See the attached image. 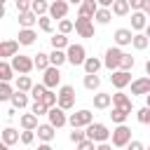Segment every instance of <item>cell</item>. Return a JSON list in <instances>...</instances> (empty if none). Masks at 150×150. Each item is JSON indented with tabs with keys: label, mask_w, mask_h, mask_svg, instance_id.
I'll return each instance as SVG.
<instances>
[{
	"label": "cell",
	"mask_w": 150,
	"mask_h": 150,
	"mask_svg": "<svg viewBox=\"0 0 150 150\" xmlns=\"http://www.w3.org/2000/svg\"><path fill=\"white\" fill-rule=\"evenodd\" d=\"M84 131H87V138H91L96 143H108V138L112 136V131L101 122H91L89 127H84Z\"/></svg>",
	"instance_id": "6da1fadb"
},
{
	"label": "cell",
	"mask_w": 150,
	"mask_h": 150,
	"mask_svg": "<svg viewBox=\"0 0 150 150\" xmlns=\"http://www.w3.org/2000/svg\"><path fill=\"white\" fill-rule=\"evenodd\" d=\"M122 56H124V52H122L120 47H110V49H105V56H103V66H105L110 73H112V70H120Z\"/></svg>",
	"instance_id": "7a4b0ae2"
},
{
	"label": "cell",
	"mask_w": 150,
	"mask_h": 150,
	"mask_svg": "<svg viewBox=\"0 0 150 150\" xmlns=\"http://www.w3.org/2000/svg\"><path fill=\"white\" fill-rule=\"evenodd\" d=\"M91 122H94V112L87 110V108H84V110H77V112H73V115L68 117V124H70L73 129H77V127H80V129H82V127H89Z\"/></svg>",
	"instance_id": "3957f363"
},
{
	"label": "cell",
	"mask_w": 150,
	"mask_h": 150,
	"mask_svg": "<svg viewBox=\"0 0 150 150\" xmlns=\"http://www.w3.org/2000/svg\"><path fill=\"white\" fill-rule=\"evenodd\" d=\"M131 143V129L127 124H117V129H112V145L115 148H127Z\"/></svg>",
	"instance_id": "277c9868"
},
{
	"label": "cell",
	"mask_w": 150,
	"mask_h": 150,
	"mask_svg": "<svg viewBox=\"0 0 150 150\" xmlns=\"http://www.w3.org/2000/svg\"><path fill=\"white\" fill-rule=\"evenodd\" d=\"M75 33L80 38H94V19L77 14V19H75Z\"/></svg>",
	"instance_id": "5b68a950"
},
{
	"label": "cell",
	"mask_w": 150,
	"mask_h": 150,
	"mask_svg": "<svg viewBox=\"0 0 150 150\" xmlns=\"http://www.w3.org/2000/svg\"><path fill=\"white\" fill-rule=\"evenodd\" d=\"M12 68H14L16 73H21V75H28V73L35 68V61H33L30 56L16 54V56H12Z\"/></svg>",
	"instance_id": "8992f818"
},
{
	"label": "cell",
	"mask_w": 150,
	"mask_h": 150,
	"mask_svg": "<svg viewBox=\"0 0 150 150\" xmlns=\"http://www.w3.org/2000/svg\"><path fill=\"white\" fill-rule=\"evenodd\" d=\"M66 54H68V63H73V66H84V61H87V52L82 45H68Z\"/></svg>",
	"instance_id": "52a82bcc"
},
{
	"label": "cell",
	"mask_w": 150,
	"mask_h": 150,
	"mask_svg": "<svg viewBox=\"0 0 150 150\" xmlns=\"http://www.w3.org/2000/svg\"><path fill=\"white\" fill-rule=\"evenodd\" d=\"M59 105L63 110H70L75 105V89L70 84H61V89H59Z\"/></svg>",
	"instance_id": "ba28073f"
},
{
	"label": "cell",
	"mask_w": 150,
	"mask_h": 150,
	"mask_svg": "<svg viewBox=\"0 0 150 150\" xmlns=\"http://www.w3.org/2000/svg\"><path fill=\"white\" fill-rule=\"evenodd\" d=\"M47 117H49V124H54L56 129H61V127H66V124H68V117H66V110H63L61 105H54V108H49V112H47Z\"/></svg>",
	"instance_id": "9c48e42d"
},
{
	"label": "cell",
	"mask_w": 150,
	"mask_h": 150,
	"mask_svg": "<svg viewBox=\"0 0 150 150\" xmlns=\"http://www.w3.org/2000/svg\"><path fill=\"white\" fill-rule=\"evenodd\" d=\"M110 82H112V87L115 89H124L127 84H131V73L129 70H112V75H110Z\"/></svg>",
	"instance_id": "30bf717a"
},
{
	"label": "cell",
	"mask_w": 150,
	"mask_h": 150,
	"mask_svg": "<svg viewBox=\"0 0 150 150\" xmlns=\"http://www.w3.org/2000/svg\"><path fill=\"white\" fill-rule=\"evenodd\" d=\"M131 94H134V96H148V94H150V75L134 80V82H131Z\"/></svg>",
	"instance_id": "8fae6325"
},
{
	"label": "cell",
	"mask_w": 150,
	"mask_h": 150,
	"mask_svg": "<svg viewBox=\"0 0 150 150\" xmlns=\"http://www.w3.org/2000/svg\"><path fill=\"white\" fill-rule=\"evenodd\" d=\"M19 40H5V42H0V59H12V56H16L19 54Z\"/></svg>",
	"instance_id": "7c38bea8"
},
{
	"label": "cell",
	"mask_w": 150,
	"mask_h": 150,
	"mask_svg": "<svg viewBox=\"0 0 150 150\" xmlns=\"http://www.w3.org/2000/svg\"><path fill=\"white\" fill-rule=\"evenodd\" d=\"M42 82L47 84V89H54V87H59V82H61L59 66H49V68L45 70V77H42Z\"/></svg>",
	"instance_id": "4fadbf2b"
},
{
	"label": "cell",
	"mask_w": 150,
	"mask_h": 150,
	"mask_svg": "<svg viewBox=\"0 0 150 150\" xmlns=\"http://www.w3.org/2000/svg\"><path fill=\"white\" fill-rule=\"evenodd\" d=\"M66 14H68V2L66 0H54L52 5H49V16L52 19H66Z\"/></svg>",
	"instance_id": "5bb4252c"
},
{
	"label": "cell",
	"mask_w": 150,
	"mask_h": 150,
	"mask_svg": "<svg viewBox=\"0 0 150 150\" xmlns=\"http://www.w3.org/2000/svg\"><path fill=\"white\" fill-rule=\"evenodd\" d=\"M131 42H134L131 28H117L115 30V45L117 47H124V45H131Z\"/></svg>",
	"instance_id": "9a60e30c"
},
{
	"label": "cell",
	"mask_w": 150,
	"mask_h": 150,
	"mask_svg": "<svg viewBox=\"0 0 150 150\" xmlns=\"http://www.w3.org/2000/svg\"><path fill=\"white\" fill-rule=\"evenodd\" d=\"M38 14L33 12V9H28V12H19V26L21 28H33L35 23H38Z\"/></svg>",
	"instance_id": "2e32d148"
},
{
	"label": "cell",
	"mask_w": 150,
	"mask_h": 150,
	"mask_svg": "<svg viewBox=\"0 0 150 150\" xmlns=\"http://www.w3.org/2000/svg\"><path fill=\"white\" fill-rule=\"evenodd\" d=\"M54 129H56V127H54V124H49V122H47V124H40V127H38V129H35V134H38V138H40V141H42V143H49V141H52V138H54V134H56V131H54Z\"/></svg>",
	"instance_id": "e0dca14e"
},
{
	"label": "cell",
	"mask_w": 150,
	"mask_h": 150,
	"mask_svg": "<svg viewBox=\"0 0 150 150\" xmlns=\"http://www.w3.org/2000/svg\"><path fill=\"white\" fill-rule=\"evenodd\" d=\"M145 26H148V14H145L143 9L131 12V28H134V30H143Z\"/></svg>",
	"instance_id": "ac0fdd59"
},
{
	"label": "cell",
	"mask_w": 150,
	"mask_h": 150,
	"mask_svg": "<svg viewBox=\"0 0 150 150\" xmlns=\"http://www.w3.org/2000/svg\"><path fill=\"white\" fill-rule=\"evenodd\" d=\"M112 105H115V108H122V110H127V112H131V98H129L127 94H122V89H120L117 94H112Z\"/></svg>",
	"instance_id": "d6986e66"
},
{
	"label": "cell",
	"mask_w": 150,
	"mask_h": 150,
	"mask_svg": "<svg viewBox=\"0 0 150 150\" xmlns=\"http://www.w3.org/2000/svg\"><path fill=\"white\" fill-rule=\"evenodd\" d=\"M98 0H84L82 5H80V14L82 16H89V19H94L96 16V12H98Z\"/></svg>",
	"instance_id": "ffe728a7"
},
{
	"label": "cell",
	"mask_w": 150,
	"mask_h": 150,
	"mask_svg": "<svg viewBox=\"0 0 150 150\" xmlns=\"http://www.w3.org/2000/svg\"><path fill=\"white\" fill-rule=\"evenodd\" d=\"M110 105H112V94H103V91L94 94V108L105 110V108H110Z\"/></svg>",
	"instance_id": "44dd1931"
},
{
	"label": "cell",
	"mask_w": 150,
	"mask_h": 150,
	"mask_svg": "<svg viewBox=\"0 0 150 150\" xmlns=\"http://www.w3.org/2000/svg\"><path fill=\"white\" fill-rule=\"evenodd\" d=\"M19 124H21V129H38L40 124H38V115L35 112H23L21 117H19Z\"/></svg>",
	"instance_id": "7402d4cb"
},
{
	"label": "cell",
	"mask_w": 150,
	"mask_h": 150,
	"mask_svg": "<svg viewBox=\"0 0 150 150\" xmlns=\"http://www.w3.org/2000/svg\"><path fill=\"white\" fill-rule=\"evenodd\" d=\"M19 141H21V134H19L14 127H5V129H2V143L14 145V143H19Z\"/></svg>",
	"instance_id": "603a6c76"
},
{
	"label": "cell",
	"mask_w": 150,
	"mask_h": 150,
	"mask_svg": "<svg viewBox=\"0 0 150 150\" xmlns=\"http://www.w3.org/2000/svg\"><path fill=\"white\" fill-rule=\"evenodd\" d=\"M35 38H38V33H35L33 28H21V30H19V35H16V40H19L21 45H26V47H28V45H33V42H35Z\"/></svg>",
	"instance_id": "cb8c5ba5"
},
{
	"label": "cell",
	"mask_w": 150,
	"mask_h": 150,
	"mask_svg": "<svg viewBox=\"0 0 150 150\" xmlns=\"http://www.w3.org/2000/svg\"><path fill=\"white\" fill-rule=\"evenodd\" d=\"M98 87H101V77H98V73H84V89L96 91Z\"/></svg>",
	"instance_id": "d4e9b609"
},
{
	"label": "cell",
	"mask_w": 150,
	"mask_h": 150,
	"mask_svg": "<svg viewBox=\"0 0 150 150\" xmlns=\"http://www.w3.org/2000/svg\"><path fill=\"white\" fill-rule=\"evenodd\" d=\"M110 9H112V14H115V16H127V14H129V9H131V5H129V0H115Z\"/></svg>",
	"instance_id": "484cf974"
},
{
	"label": "cell",
	"mask_w": 150,
	"mask_h": 150,
	"mask_svg": "<svg viewBox=\"0 0 150 150\" xmlns=\"http://www.w3.org/2000/svg\"><path fill=\"white\" fill-rule=\"evenodd\" d=\"M96 23H101V26H105V23H110V19H112V9L110 7H98V12H96Z\"/></svg>",
	"instance_id": "4316f807"
},
{
	"label": "cell",
	"mask_w": 150,
	"mask_h": 150,
	"mask_svg": "<svg viewBox=\"0 0 150 150\" xmlns=\"http://www.w3.org/2000/svg\"><path fill=\"white\" fill-rule=\"evenodd\" d=\"M14 73H16V70L12 68V63H7V61L2 59V61H0V80H2V82H9V80L14 77Z\"/></svg>",
	"instance_id": "83f0119b"
},
{
	"label": "cell",
	"mask_w": 150,
	"mask_h": 150,
	"mask_svg": "<svg viewBox=\"0 0 150 150\" xmlns=\"http://www.w3.org/2000/svg\"><path fill=\"white\" fill-rule=\"evenodd\" d=\"M9 101H12V105H14V108H19V110H21V108H26V105H28V94L16 89V91H14V96H12Z\"/></svg>",
	"instance_id": "f1b7e54d"
},
{
	"label": "cell",
	"mask_w": 150,
	"mask_h": 150,
	"mask_svg": "<svg viewBox=\"0 0 150 150\" xmlns=\"http://www.w3.org/2000/svg\"><path fill=\"white\" fill-rule=\"evenodd\" d=\"M33 61H35V68H38V70H47V68L52 66V61H49V54H45V52H38Z\"/></svg>",
	"instance_id": "f546056e"
},
{
	"label": "cell",
	"mask_w": 150,
	"mask_h": 150,
	"mask_svg": "<svg viewBox=\"0 0 150 150\" xmlns=\"http://www.w3.org/2000/svg\"><path fill=\"white\" fill-rule=\"evenodd\" d=\"M49 61H52V66H63V63L68 61V54H66L63 49H54V52L49 54Z\"/></svg>",
	"instance_id": "4dcf8cb0"
},
{
	"label": "cell",
	"mask_w": 150,
	"mask_h": 150,
	"mask_svg": "<svg viewBox=\"0 0 150 150\" xmlns=\"http://www.w3.org/2000/svg\"><path fill=\"white\" fill-rule=\"evenodd\" d=\"M101 66H103L101 59H96V56H87V61H84V73H98Z\"/></svg>",
	"instance_id": "1f68e13d"
},
{
	"label": "cell",
	"mask_w": 150,
	"mask_h": 150,
	"mask_svg": "<svg viewBox=\"0 0 150 150\" xmlns=\"http://www.w3.org/2000/svg\"><path fill=\"white\" fill-rule=\"evenodd\" d=\"M38 26H40V30H45V33H52V30H54V19H52L49 14H42V16L38 19Z\"/></svg>",
	"instance_id": "d6a6232c"
},
{
	"label": "cell",
	"mask_w": 150,
	"mask_h": 150,
	"mask_svg": "<svg viewBox=\"0 0 150 150\" xmlns=\"http://www.w3.org/2000/svg\"><path fill=\"white\" fill-rule=\"evenodd\" d=\"M68 38H66V33H56L54 38H52V47L54 49H68Z\"/></svg>",
	"instance_id": "836d02e7"
},
{
	"label": "cell",
	"mask_w": 150,
	"mask_h": 150,
	"mask_svg": "<svg viewBox=\"0 0 150 150\" xmlns=\"http://www.w3.org/2000/svg\"><path fill=\"white\" fill-rule=\"evenodd\" d=\"M148 42H150V38H148L145 33H134V42H131V45H134V49H138V52H141V49H145V47H148Z\"/></svg>",
	"instance_id": "e575fe53"
},
{
	"label": "cell",
	"mask_w": 150,
	"mask_h": 150,
	"mask_svg": "<svg viewBox=\"0 0 150 150\" xmlns=\"http://www.w3.org/2000/svg\"><path fill=\"white\" fill-rule=\"evenodd\" d=\"M16 89H19V91H30V89H33V80H30L28 75H19V77H16Z\"/></svg>",
	"instance_id": "d590c367"
},
{
	"label": "cell",
	"mask_w": 150,
	"mask_h": 150,
	"mask_svg": "<svg viewBox=\"0 0 150 150\" xmlns=\"http://www.w3.org/2000/svg\"><path fill=\"white\" fill-rule=\"evenodd\" d=\"M127 117H129V112H127V110H122V108H112V112H110V120H112L115 124H124V122H127Z\"/></svg>",
	"instance_id": "8d00e7d4"
},
{
	"label": "cell",
	"mask_w": 150,
	"mask_h": 150,
	"mask_svg": "<svg viewBox=\"0 0 150 150\" xmlns=\"http://www.w3.org/2000/svg\"><path fill=\"white\" fill-rule=\"evenodd\" d=\"M38 16H42V14H49V2L47 0H33V7H30Z\"/></svg>",
	"instance_id": "74e56055"
},
{
	"label": "cell",
	"mask_w": 150,
	"mask_h": 150,
	"mask_svg": "<svg viewBox=\"0 0 150 150\" xmlns=\"http://www.w3.org/2000/svg\"><path fill=\"white\" fill-rule=\"evenodd\" d=\"M14 96V89L9 82H0V101H9Z\"/></svg>",
	"instance_id": "f35d334b"
},
{
	"label": "cell",
	"mask_w": 150,
	"mask_h": 150,
	"mask_svg": "<svg viewBox=\"0 0 150 150\" xmlns=\"http://www.w3.org/2000/svg\"><path fill=\"white\" fill-rule=\"evenodd\" d=\"M42 103H45L47 108H54V105H59V94H54L52 89H47V94L42 96Z\"/></svg>",
	"instance_id": "ab89813d"
},
{
	"label": "cell",
	"mask_w": 150,
	"mask_h": 150,
	"mask_svg": "<svg viewBox=\"0 0 150 150\" xmlns=\"http://www.w3.org/2000/svg\"><path fill=\"white\" fill-rule=\"evenodd\" d=\"M47 94V84L42 82V84H33V89H30V96L35 98V101H42V96Z\"/></svg>",
	"instance_id": "60d3db41"
},
{
	"label": "cell",
	"mask_w": 150,
	"mask_h": 150,
	"mask_svg": "<svg viewBox=\"0 0 150 150\" xmlns=\"http://www.w3.org/2000/svg\"><path fill=\"white\" fill-rule=\"evenodd\" d=\"M70 30H75V21H70V19H61L59 21V33H70Z\"/></svg>",
	"instance_id": "b9f144b4"
},
{
	"label": "cell",
	"mask_w": 150,
	"mask_h": 150,
	"mask_svg": "<svg viewBox=\"0 0 150 150\" xmlns=\"http://www.w3.org/2000/svg\"><path fill=\"white\" fill-rule=\"evenodd\" d=\"M136 120H138L141 124H150V108L145 105V108H141V110H136Z\"/></svg>",
	"instance_id": "7bdbcfd3"
},
{
	"label": "cell",
	"mask_w": 150,
	"mask_h": 150,
	"mask_svg": "<svg viewBox=\"0 0 150 150\" xmlns=\"http://www.w3.org/2000/svg\"><path fill=\"white\" fill-rule=\"evenodd\" d=\"M30 112H35V115H47V112H49V108H47L42 101H35V103L30 105Z\"/></svg>",
	"instance_id": "ee69618b"
},
{
	"label": "cell",
	"mask_w": 150,
	"mask_h": 150,
	"mask_svg": "<svg viewBox=\"0 0 150 150\" xmlns=\"http://www.w3.org/2000/svg\"><path fill=\"white\" fill-rule=\"evenodd\" d=\"M33 141H35V131H33V129H23V131H21V143H23V145H30Z\"/></svg>",
	"instance_id": "f6af8a7d"
},
{
	"label": "cell",
	"mask_w": 150,
	"mask_h": 150,
	"mask_svg": "<svg viewBox=\"0 0 150 150\" xmlns=\"http://www.w3.org/2000/svg\"><path fill=\"white\" fill-rule=\"evenodd\" d=\"M84 138H87V131H80V127H77V129H73V131H70V141H73V143H75V145H77V143H82V141H84Z\"/></svg>",
	"instance_id": "bcb514c9"
},
{
	"label": "cell",
	"mask_w": 150,
	"mask_h": 150,
	"mask_svg": "<svg viewBox=\"0 0 150 150\" xmlns=\"http://www.w3.org/2000/svg\"><path fill=\"white\" fill-rule=\"evenodd\" d=\"M134 63H136V61H134V56H131V54H124V56H122L120 68H122V70H131V68H134Z\"/></svg>",
	"instance_id": "7dc6e473"
},
{
	"label": "cell",
	"mask_w": 150,
	"mask_h": 150,
	"mask_svg": "<svg viewBox=\"0 0 150 150\" xmlns=\"http://www.w3.org/2000/svg\"><path fill=\"white\" fill-rule=\"evenodd\" d=\"M14 5H16L19 12H28L33 7V0H14Z\"/></svg>",
	"instance_id": "c3c4849f"
},
{
	"label": "cell",
	"mask_w": 150,
	"mask_h": 150,
	"mask_svg": "<svg viewBox=\"0 0 150 150\" xmlns=\"http://www.w3.org/2000/svg\"><path fill=\"white\" fill-rule=\"evenodd\" d=\"M77 150H96V141H91V138H84L82 143H77Z\"/></svg>",
	"instance_id": "681fc988"
},
{
	"label": "cell",
	"mask_w": 150,
	"mask_h": 150,
	"mask_svg": "<svg viewBox=\"0 0 150 150\" xmlns=\"http://www.w3.org/2000/svg\"><path fill=\"white\" fill-rule=\"evenodd\" d=\"M129 5H131V9H134V12H138V9H143L145 0H129Z\"/></svg>",
	"instance_id": "f907efd6"
},
{
	"label": "cell",
	"mask_w": 150,
	"mask_h": 150,
	"mask_svg": "<svg viewBox=\"0 0 150 150\" xmlns=\"http://www.w3.org/2000/svg\"><path fill=\"white\" fill-rule=\"evenodd\" d=\"M127 150H145V145H143L141 141H131V143L127 145Z\"/></svg>",
	"instance_id": "816d5d0a"
},
{
	"label": "cell",
	"mask_w": 150,
	"mask_h": 150,
	"mask_svg": "<svg viewBox=\"0 0 150 150\" xmlns=\"http://www.w3.org/2000/svg\"><path fill=\"white\" fill-rule=\"evenodd\" d=\"M112 2H115V0H98L101 7H112Z\"/></svg>",
	"instance_id": "f5cc1de1"
},
{
	"label": "cell",
	"mask_w": 150,
	"mask_h": 150,
	"mask_svg": "<svg viewBox=\"0 0 150 150\" xmlns=\"http://www.w3.org/2000/svg\"><path fill=\"white\" fill-rule=\"evenodd\" d=\"M96 150H112V148H110L108 143H98V145H96Z\"/></svg>",
	"instance_id": "db71d44e"
},
{
	"label": "cell",
	"mask_w": 150,
	"mask_h": 150,
	"mask_svg": "<svg viewBox=\"0 0 150 150\" xmlns=\"http://www.w3.org/2000/svg\"><path fill=\"white\" fill-rule=\"evenodd\" d=\"M38 150H52V145L49 143H42V145H38Z\"/></svg>",
	"instance_id": "11a10c76"
},
{
	"label": "cell",
	"mask_w": 150,
	"mask_h": 150,
	"mask_svg": "<svg viewBox=\"0 0 150 150\" xmlns=\"http://www.w3.org/2000/svg\"><path fill=\"white\" fill-rule=\"evenodd\" d=\"M145 75H150V59L145 61Z\"/></svg>",
	"instance_id": "9f6ffc18"
},
{
	"label": "cell",
	"mask_w": 150,
	"mask_h": 150,
	"mask_svg": "<svg viewBox=\"0 0 150 150\" xmlns=\"http://www.w3.org/2000/svg\"><path fill=\"white\" fill-rule=\"evenodd\" d=\"M150 9V0H145V5H143V12H148Z\"/></svg>",
	"instance_id": "6f0895ef"
},
{
	"label": "cell",
	"mask_w": 150,
	"mask_h": 150,
	"mask_svg": "<svg viewBox=\"0 0 150 150\" xmlns=\"http://www.w3.org/2000/svg\"><path fill=\"white\" fill-rule=\"evenodd\" d=\"M68 2H70V5H82L84 0H68Z\"/></svg>",
	"instance_id": "680465c9"
},
{
	"label": "cell",
	"mask_w": 150,
	"mask_h": 150,
	"mask_svg": "<svg viewBox=\"0 0 150 150\" xmlns=\"http://www.w3.org/2000/svg\"><path fill=\"white\" fill-rule=\"evenodd\" d=\"M0 150H9V145H7V143H2V145H0Z\"/></svg>",
	"instance_id": "91938a15"
},
{
	"label": "cell",
	"mask_w": 150,
	"mask_h": 150,
	"mask_svg": "<svg viewBox=\"0 0 150 150\" xmlns=\"http://www.w3.org/2000/svg\"><path fill=\"white\" fill-rule=\"evenodd\" d=\"M145 35H148V38H150V23H148V26H145Z\"/></svg>",
	"instance_id": "94428289"
},
{
	"label": "cell",
	"mask_w": 150,
	"mask_h": 150,
	"mask_svg": "<svg viewBox=\"0 0 150 150\" xmlns=\"http://www.w3.org/2000/svg\"><path fill=\"white\" fill-rule=\"evenodd\" d=\"M145 105H148V108H150V94H148V96H145Z\"/></svg>",
	"instance_id": "6125c7cd"
},
{
	"label": "cell",
	"mask_w": 150,
	"mask_h": 150,
	"mask_svg": "<svg viewBox=\"0 0 150 150\" xmlns=\"http://www.w3.org/2000/svg\"><path fill=\"white\" fill-rule=\"evenodd\" d=\"M145 14H148V19H150V9H148V12H145Z\"/></svg>",
	"instance_id": "be15d7a7"
},
{
	"label": "cell",
	"mask_w": 150,
	"mask_h": 150,
	"mask_svg": "<svg viewBox=\"0 0 150 150\" xmlns=\"http://www.w3.org/2000/svg\"><path fill=\"white\" fill-rule=\"evenodd\" d=\"M145 150H150V145H148V148H145Z\"/></svg>",
	"instance_id": "e7e4bbea"
}]
</instances>
